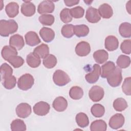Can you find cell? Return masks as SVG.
<instances>
[{
    "instance_id": "cell-44",
    "label": "cell",
    "mask_w": 131,
    "mask_h": 131,
    "mask_svg": "<svg viewBox=\"0 0 131 131\" xmlns=\"http://www.w3.org/2000/svg\"><path fill=\"white\" fill-rule=\"evenodd\" d=\"M120 49L123 53L130 54L131 53V40H124L120 45Z\"/></svg>"
},
{
    "instance_id": "cell-3",
    "label": "cell",
    "mask_w": 131,
    "mask_h": 131,
    "mask_svg": "<svg viewBox=\"0 0 131 131\" xmlns=\"http://www.w3.org/2000/svg\"><path fill=\"white\" fill-rule=\"evenodd\" d=\"M53 80L56 85L62 86L67 84L71 79L65 72L61 70H57L53 75Z\"/></svg>"
},
{
    "instance_id": "cell-21",
    "label": "cell",
    "mask_w": 131,
    "mask_h": 131,
    "mask_svg": "<svg viewBox=\"0 0 131 131\" xmlns=\"http://www.w3.org/2000/svg\"><path fill=\"white\" fill-rule=\"evenodd\" d=\"M5 11L9 17H15L19 13V6L16 2H10L6 6Z\"/></svg>"
},
{
    "instance_id": "cell-22",
    "label": "cell",
    "mask_w": 131,
    "mask_h": 131,
    "mask_svg": "<svg viewBox=\"0 0 131 131\" xmlns=\"http://www.w3.org/2000/svg\"><path fill=\"white\" fill-rule=\"evenodd\" d=\"M26 62L28 66L32 68H36L41 63L40 58L34 52H31L26 57Z\"/></svg>"
},
{
    "instance_id": "cell-41",
    "label": "cell",
    "mask_w": 131,
    "mask_h": 131,
    "mask_svg": "<svg viewBox=\"0 0 131 131\" xmlns=\"http://www.w3.org/2000/svg\"><path fill=\"white\" fill-rule=\"evenodd\" d=\"M60 18L61 20L64 23H69L72 20V16L69 8L63 9L60 13Z\"/></svg>"
},
{
    "instance_id": "cell-7",
    "label": "cell",
    "mask_w": 131,
    "mask_h": 131,
    "mask_svg": "<svg viewBox=\"0 0 131 131\" xmlns=\"http://www.w3.org/2000/svg\"><path fill=\"white\" fill-rule=\"evenodd\" d=\"M55 9V5L52 1H43L38 6L37 12L40 14L52 13Z\"/></svg>"
},
{
    "instance_id": "cell-42",
    "label": "cell",
    "mask_w": 131,
    "mask_h": 131,
    "mask_svg": "<svg viewBox=\"0 0 131 131\" xmlns=\"http://www.w3.org/2000/svg\"><path fill=\"white\" fill-rule=\"evenodd\" d=\"M70 10L72 17L75 18H81L84 14V10L81 6H76L70 9Z\"/></svg>"
},
{
    "instance_id": "cell-4",
    "label": "cell",
    "mask_w": 131,
    "mask_h": 131,
    "mask_svg": "<svg viewBox=\"0 0 131 131\" xmlns=\"http://www.w3.org/2000/svg\"><path fill=\"white\" fill-rule=\"evenodd\" d=\"M108 83L112 87L120 85L122 80V70L119 67L116 68L113 72L106 78Z\"/></svg>"
},
{
    "instance_id": "cell-31",
    "label": "cell",
    "mask_w": 131,
    "mask_h": 131,
    "mask_svg": "<svg viewBox=\"0 0 131 131\" xmlns=\"http://www.w3.org/2000/svg\"><path fill=\"white\" fill-rule=\"evenodd\" d=\"M113 107L117 112H122L128 106L126 101L123 98H118L113 102Z\"/></svg>"
},
{
    "instance_id": "cell-24",
    "label": "cell",
    "mask_w": 131,
    "mask_h": 131,
    "mask_svg": "<svg viewBox=\"0 0 131 131\" xmlns=\"http://www.w3.org/2000/svg\"><path fill=\"white\" fill-rule=\"evenodd\" d=\"M49 48L48 46L45 43H41L40 45L36 47L33 51V52L39 56L40 58H44L49 54Z\"/></svg>"
},
{
    "instance_id": "cell-5",
    "label": "cell",
    "mask_w": 131,
    "mask_h": 131,
    "mask_svg": "<svg viewBox=\"0 0 131 131\" xmlns=\"http://www.w3.org/2000/svg\"><path fill=\"white\" fill-rule=\"evenodd\" d=\"M104 92L102 88L98 85L93 86L89 91V96L93 102H98L104 97Z\"/></svg>"
},
{
    "instance_id": "cell-43",
    "label": "cell",
    "mask_w": 131,
    "mask_h": 131,
    "mask_svg": "<svg viewBox=\"0 0 131 131\" xmlns=\"http://www.w3.org/2000/svg\"><path fill=\"white\" fill-rule=\"evenodd\" d=\"M122 90L123 92L126 95H131V77H126L122 84Z\"/></svg>"
},
{
    "instance_id": "cell-37",
    "label": "cell",
    "mask_w": 131,
    "mask_h": 131,
    "mask_svg": "<svg viewBox=\"0 0 131 131\" xmlns=\"http://www.w3.org/2000/svg\"><path fill=\"white\" fill-rule=\"evenodd\" d=\"M0 71L1 80H3L8 76L12 75L13 69L7 63H4L1 65Z\"/></svg>"
},
{
    "instance_id": "cell-46",
    "label": "cell",
    "mask_w": 131,
    "mask_h": 131,
    "mask_svg": "<svg viewBox=\"0 0 131 131\" xmlns=\"http://www.w3.org/2000/svg\"><path fill=\"white\" fill-rule=\"evenodd\" d=\"M126 10L127 11L128 13L130 14V9H131L130 1H128V2L126 3Z\"/></svg>"
},
{
    "instance_id": "cell-1",
    "label": "cell",
    "mask_w": 131,
    "mask_h": 131,
    "mask_svg": "<svg viewBox=\"0 0 131 131\" xmlns=\"http://www.w3.org/2000/svg\"><path fill=\"white\" fill-rule=\"evenodd\" d=\"M18 29L17 23L13 19H1L0 20V35L7 37L15 33Z\"/></svg>"
},
{
    "instance_id": "cell-38",
    "label": "cell",
    "mask_w": 131,
    "mask_h": 131,
    "mask_svg": "<svg viewBox=\"0 0 131 131\" xmlns=\"http://www.w3.org/2000/svg\"><path fill=\"white\" fill-rule=\"evenodd\" d=\"M74 26L72 24H66L63 26L61 30L62 36L66 38H71L74 34Z\"/></svg>"
},
{
    "instance_id": "cell-9",
    "label": "cell",
    "mask_w": 131,
    "mask_h": 131,
    "mask_svg": "<svg viewBox=\"0 0 131 131\" xmlns=\"http://www.w3.org/2000/svg\"><path fill=\"white\" fill-rule=\"evenodd\" d=\"M15 112L19 118H26L29 117L32 112L31 106L27 103H21L16 106Z\"/></svg>"
},
{
    "instance_id": "cell-23",
    "label": "cell",
    "mask_w": 131,
    "mask_h": 131,
    "mask_svg": "<svg viewBox=\"0 0 131 131\" xmlns=\"http://www.w3.org/2000/svg\"><path fill=\"white\" fill-rule=\"evenodd\" d=\"M93 56L97 63L102 64L108 59V54L104 50H98L94 52Z\"/></svg>"
},
{
    "instance_id": "cell-33",
    "label": "cell",
    "mask_w": 131,
    "mask_h": 131,
    "mask_svg": "<svg viewBox=\"0 0 131 131\" xmlns=\"http://www.w3.org/2000/svg\"><path fill=\"white\" fill-rule=\"evenodd\" d=\"M92 114L96 118H100L103 116L105 113L104 107L101 104H94L91 108Z\"/></svg>"
},
{
    "instance_id": "cell-47",
    "label": "cell",
    "mask_w": 131,
    "mask_h": 131,
    "mask_svg": "<svg viewBox=\"0 0 131 131\" xmlns=\"http://www.w3.org/2000/svg\"><path fill=\"white\" fill-rule=\"evenodd\" d=\"M84 3H85L87 5H90L92 2H93V1H84Z\"/></svg>"
},
{
    "instance_id": "cell-11",
    "label": "cell",
    "mask_w": 131,
    "mask_h": 131,
    "mask_svg": "<svg viewBox=\"0 0 131 131\" xmlns=\"http://www.w3.org/2000/svg\"><path fill=\"white\" fill-rule=\"evenodd\" d=\"M76 54L81 57L86 56L91 52V46L89 42L82 41L78 43L75 47Z\"/></svg>"
},
{
    "instance_id": "cell-34",
    "label": "cell",
    "mask_w": 131,
    "mask_h": 131,
    "mask_svg": "<svg viewBox=\"0 0 131 131\" xmlns=\"http://www.w3.org/2000/svg\"><path fill=\"white\" fill-rule=\"evenodd\" d=\"M1 81L4 87L8 90L13 89L16 84V79L13 75L8 76L1 80Z\"/></svg>"
},
{
    "instance_id": "cell-35",
    "label": "cell",
    "mask_w": 131,
    "mask_h": 131,
    "mask_svg": "<svg viewBox=\"0 0 131 131\" xmlns=\"http://www.w3.org/2000/svg\"><path fill=\"white\" fill-rule=\"evenodd\" d=\"M116 63L119 68H127L130 64V57L125 55H121L118 57L116 61Z\"/></svg>"
},
{
    "instance_id": "cell-28",
    "label": "cell",
    "mask_w": 131,
    "mask_h": 131,
    "mask_svg": "<svg viewBox=\"0 0 131 131\" xmlns=\"http://www.w3.org/2000/svg\"><path fill=\"white\" fill-rule=\"evenodd\" d=\"M75 120L77 125L81 128H84L89 124V118L84 113L80 112L78 113L76 116Z\"/></svg>"
},
{
    "instance_id": "cell-29",
    "label": "cell",
    "mask_w": 131,
    "mask_h": 131,
    "mask_svg": "<svg viewBox=\"0 0 131 131\" xmlns=\"http://www.w3.org/2000/svg\"><path fill=\"white\" fill-rule=\"evenodd\" d=\"M119 32L121 36L125 38H129L131 36V25L127 22L121 24L119 28Z\"/></svg>"
},
{
    "instance_id": "cell-10",
    "label": "cell",
    "mask_w": 131,
    "mask_h": 131,
    "mask_svg": "<svg viewBox=\"0 0 131 131\" xmlns=\"http://www.w3.org/2000/svg\"><path fill=\"white\" fill-rule=\"evenodd\" d=\"M125 122L123 115L121 114L117 113L112 116L110 119L109 126L114 129H117L122 127Z\"/></svg>"
},
{
    "instance_id": "cell-36",
    "label": "cell",
    "mask_w": 131,
    "mask_h": 131,
    "mask_svg": "<svg viewBox=\"0 0 131 131\" xmlns=\"http://www.w3.org/2000/svg\"><path fill=\"white\" fill-rule=\"evenodd\" d=\"M57 62L56 57L52 54H49L47 57L44 58L42 60L43 66L48 69L54 68L56 66Z\"/></svg>"
},
{
    "instance_id": "cell-15",
    "label": "cell",
    "mask_w": 131,
    "mask_h": 131,
    "mask_svg": "<svg viewBox=\"0 0 131 131\" xmlns=\"http://www.w3.org/2000/svg\"><path fill=\"white\" fill-rule=\"evenodd\" d=\"M52 106L56 111L59 112H63L68 107V101L63 97L59 96L54 99Z\"/></svg>"
},
{
    "instance_id": "cell-17",
    "label": "cell",
    "mask_w": 131,
    "mask_h": 131,
    "mask_svg": "<svg viewBox=\"0 0 131 131\" xmlns=\"http://www.w3.org/2000/svg\"><path fill=\"white\" fill-rule=\"evenodd\" d=\"M26 43L31 47L35 46L40 43L41 40L37 34L34 31H29L25 36Z\"/></svg>"
},
{
    "instance_id": "cell-16",
    "label": "cell",
    "mask_w": 131,
    "mask_h": 131,
    "mask_svg": "<svg viewBox=\"0 0 131 131\" xmlns=\"http://www.w3.org/2000/svg\"><path fill=\"white\" fill-rule=\"evenodd\" d=\"M105 48L108 51H113L117 49L119 46V41L116 37L109 35L105 39Z\"/></svg>"
},
{
    "instance_id": "cell-39",
    "label": "cell",
    "mask_w": 131,
    "mask_h": 131,
    "mask_svg": "<svg viewBox=\"0 0 131 131\" xmlns=\"http://www.w3.org/2000/svg\"><path fill=\"white\" fill-rule=\"evenodd\" d=\"M39 21L45 26H51L55 20L54 16L52 14H42L38 18Z\"/></svg>"
},
{
    "instance_id": "cell-12",
    "label": "cell",
    "mask_w": 131,
    "mask_h": 131,
    "mask_svg": "<svg viewBox=\"0 0 131 131\" xmlns=\"http://www.w3.org/2000/svg\"><path fill=\"white\" fill-rule=\"evenodd\" d=\"M85 18L90 23H97L101 19L98 9L93 7L88 8L85 13Z\"/></svg>"
},
{
    "instance_id": "cell-45",
    "label": "cell",
    "mask_w": 131,
    "mask_h": 131,
    "mask_svg": "<svg viewBox=\"0 0 131 131\" xmlns=\"http://www.w3.org/2000/svg\"><path fill=\"white\" fill-rule=\"evenodd\" d=\"M65 5L68 7H72L78 4L79 2V0H64Z\"/></svg>"
},
{
    "instance_id": "cell-26",
    "label": "cell",
    "mask_w": 131,
    "mask_h": 131,
    "mask_svg": "<svg viewBox=\"0 0 131 131\" xmlns=\"http://www.w3.org/2000/svg\"><path fill=\"white\" fill-rule=\"evenodd\" d=\"M89 28L85 25H76L74 27V33L78 37H85L89 33Z\"/></svg>"
},
{
    "instance_id": "cell-40",
    "label": "cell",
    "mask_w": 131,
    "mask_h": 131,
    "mask_svg": "<svg viewBox=\"0 0 131 131\" xmlns=\"http://www.w3.org/2000/svg\"><path fill=\"white\" fill-rule=\"evenodd\" d=\"M7 61L14 68H18L22 66L24 63V59L19 56L15 55L10 57Z\"/></svg>"
},
{
    "instance_id": "cell-13",
    "label": "cell",
    "mask_w": 131,
    "mask_h": 131,
    "mask_svg": "<svg viewBox=\"0 0 131 131\" xmlns=\"http://www.w3.org/2000/svg\"><path fill=\"white\" fill-rule=\"evenodd\" d=\"M36 11V7L31 1H24L21 6V12L25 16H33Z\"/></svg>"
},
{
    "instance_id": "cell-8",
    "label": "cell",
    "mask_w": 131,
    "mask_h": 131,
    "mask_svg": "<svg viewBox=\"0 0 131 131\" xmlns=\"http://www.w3.org/2000/svg\"><path fill=\"white\" fill-rule=\"evenodd\" d=\"M50 106L46 102L41 101L37 102L33 106L34 113L38 116H45L50 111Z\"/></svg>"
},
{
    "instance_id": "cell-18",
    "label": "cell",
    "mask_w": 131,
    "mask_h": 131,
    "mask_svg": "<svg viewBox=\"0 0 131 131\" xmlns=\"http://www.w3.org/2000/svg\"><path fill=\"white\" fill-rule=\"evenodd\" d=\"M39 35L42 40L46 42H51L55 37L54 31L48 27H42L39 31Z\"/></svg>"
},
{
    "instance_id": "cell-25",
    "label": "cell",
    "mask_w": 131,
    "mask_h": 131,
    "mask_svg": "<svg viewBox=\"0 0 131 131\" xmlns=\"http://www.w3.org/2000/svg\"><path fill=\"white\" fill-rule=\"evenodd\" d=\"M1 54L3 58L7 61L10 57L17 55V51L15 49L10 46H5L2 50Z\"/></svg>"
},
{
    "instance_id": "cell-27",
    "label": "cell",
    "mask_w": 131,
    "mask_h": 131,
    "mask_svg": "<svg viewBox=\"0 0 131 131\" xmlns=\"http://www.w3.org/2000/svg\"><path fill=\"white\" fill-rule=\"evenodd\" d=\"M107 129V124L103 120H96L93 121L90 125L91 131H105Z\"/></svg>"
},
{
    "instance_id": "cell-14",
    "label": "cell",
    "mask_w": 131,
    "mask_h": 131,
    "mask_svg": "<svg viewBox=\"0 0 131 131\" xmlns=\"http://www.w3.org/2000/svg\"><path fill=\"white\" fill-rule=\"evenodd\" d=\"M9 45L16 50H21L25 46L23 37L18 34L11 36L9 39Z\"/></svg>"
},
{
    "instance_id": "cell-2",
    "label": "cell",
    "mask_w": 131,
    "mask_h": 131,
    "mask_svg": "<svg viewBox=\"0 0 131 131\" xmlns=\"http://www.w3.org/2000/svg\"><path fill=\"white\" fill-rule=\"evenodd\" d=\"M34 83V79L32 75L26 73L21 76L17 81L18 88L23 91H27L31 89Z\"/></svg>"
},
{
    "instance_id": "cell-32",
    "label": "cell",
    "mask_w": 131,
    "mask_h": 131,
    "mask_svg": "<svg viewBox=\"0 0 131 131\" xmlns=\"http://www.w3.org/2000/svg\"><path fill=\"white\" fill-rule=\"evenodd\" d=\"M83 95V91L82 89L78 86L72 87L69 91L70 97L74 100H79L81 99Z\"/></svg>"
},
{
    "instance_id": "cell-20",
    "label": "cell",
    "mask_w": 131,
    "mask_h": 131,
    "mask_svg": "<svg viewBox=\"0 0 131 131\" xmlns=\"http://www.w3.org/2000/svg\"><path fill=\"white\" fill-rule=\"evenodd\" d=\"M98 10L100 16L103 18H110L113 15V10L112 7L106 3L101 5Z\"/></svg>"
},
{
    "instance_id": "cell-19",
    "label": "cell",
    "mask_w": 131,
    "mask_h": 131,
    "mask_svg": "<svg viewBox=\"0 0 131 131\" xmlns=\"http://www.w3.org/2000/svg\"><path fill=\"white\" fill-rule=\"evenodd\" d=\"M114 62L112 61H107L101 66V77L103 78H106L116 69Z\"/></svg>"
},
{
    "instance_id": "cell-30",
    "label": "cell",
    "mask_w": 131,
    "mask_h": 131,
    "mask_svg": "<svg viewBox=\"0 0 131 131\" xmlns=\"http://www.w3.org/2000/svg\"><path fill=\"white\" fill-rule=\"evenodd\" d=\"M10 127L12 131H25L27 129L24 121L19 119L13 120L11 123Z\"/></svg>"
},
{
    "instance_id": "cell-6",
    "label": "cell",
    "mask_w": 131,
    "mask_h": 131,
    "mask_svg": "<svg viewBox=\"0 0 131 131\" xmlns=\"http://www.w3.org/2000/svg\"><path fill=\"white\" fill-rule=\"evenodd\" d=\"M101 74V68L98 64H94L91 72L85 76L86 81L89 83H94L99 79Z\"/></svg>"
}]
</instances>
